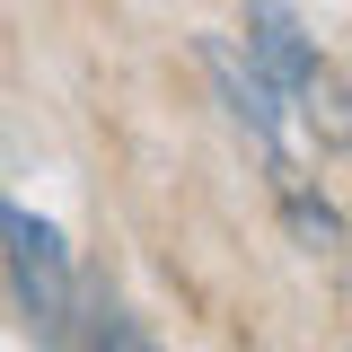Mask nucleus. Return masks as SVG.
<instances>
[{
  "instance_id": "4",
  "label": "nucleus",
  "mask_w": 352,
  "mask_h": 352,
  "mask_svg": "<svg viewBox=\"0 0 352 352\" xmlns=\"http://www.w3.org/2000/svg\"><path fill=\"white\" fill-rule=\"evenodd\" d=\"M88 352H159L132 317H115V308H97V326H88Z\"/></svg>"
},
{
  "instance_id": "1",
  "label": "nucleus",
  "mask_w": 352,
  "mask_h": 352,
  "mask_svg": "<svg viewBox=\"0 0 352 352\" xmlns=\"http://www.w3.org/2000/svg\"><path fill=\"white\" fill-rule=\"evenodd\" d=\"M247 44H256V62L282 80L291 97V115H300L317 141H352V88L317 62V44L300 36V18H291V0H247Z\"/></svg>"
},
{
  "instance_id": "2",
  "label": "nucleus",
  "mask_w": 352,
  "mask_h": 352,
  "mask_svg": "<svg viewBox=\"0 0 352 352\" xmlns=\"http://www.w3.org/2000/svg\"><path fill=\"white\" fill-rule=\"evenodd\" d=\"M203 71H212L220 106H229V124H238V132L264 150V176H273V194H300L308 176H300V150H291V97H282V80L256 62V44L238 53L229 36H203Z\"/></svg>"
},
{
  "instance_id": "3",
  "label": "nucleus",
  "mask_w": 352,
  "mask_h": 352,
  "mask_svg": "<svg viewBox=\"0 0 352 352\" xmlns=\"http://www.w3.org/2000/svg\"><path fill=\"white\" fill-rule=\"evenodd\" d=\"M0 264H9V291H18V308H27V326H36L44 344H71V317H80L71 247H62L53 220L18 212L9 194H0Z\"/></svg>"
}]
</instances>
